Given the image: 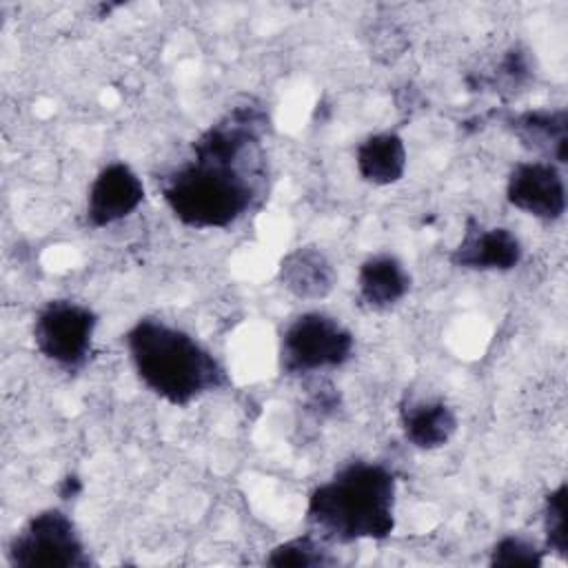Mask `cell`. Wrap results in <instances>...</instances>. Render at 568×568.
I'll return each instance as SVG.
<instances>
[{
  "label": "cell",
  "instance_id": "18",
  "mask_svg": "<svg viewBox=\"0 0 568 568\" xmlns=\"http://www.w3.org/2000/svg\"><path fill=\"white\" fill-rule=\"evenodd\" d=\"M544 564V550L530 539L519 535L501 537L490 550V566L508 568H539Z\"/></svg>",
  "mask_w": 568,
  "mask_h": 568
},
{
  "label": "cell",
  "instance_id": "6",
  "mask_svg": "<svg viewBox=\"0 0 568 568\" xmlns=\"http://www.w3.org/2000/svg\"><path fill=\"white\" fill-rule=\"evenodd\" d=\"M98 315L71 300L47 302L33 320V344L51 362L78 368L91 353Z\"/></svg>",
  "mask_w": 568,
  "mask_h": 568
},
{
  "label": "cell",
  "instance_id": "15",
  "mask_svg": "<svg viewBox=\"0 0 568 568\" xmlns=\"http://www.w3.org/2000/svg\"><path fill=\"white\" fill-rule=\"evenodd\" d=\"M268 566H295V568H308V566H331L335 564V557L326 548V541L320 537L315 539L313 535H302L293 537L280 546H275L268 557Z\"/></svg>",
  "mask_w": 568,
  "mask_h": 568
},
{
  "label": "cell",
  "instance_id": "5",
  "mask_svg": "<svg viewBox=\"0 0 568 568\" xmlns=\"http://www.w3.org/2000/svg\"><path fill=\"white\" fill-rule=\"evenodd\" d=\"M7 561L16 568H84L89 555L73 519L60 508H47L11 537Z\"/></svg>",
  "mask_w": 568,
  "mask_h": 568
},
{
  "label": "cell",
  "instance_id": "16",
  "mask_svg": "<svg viewBox=\"0 0 568 568\" xmlns=\"http://www.w3.org/2000/svg\"><path fill=\"white\" fill-rule=\"evenodd\" d=\"M566 484L561 481L544 499V532L546 548L557 557H568V515H566Z\"/></svg>",
  "mask_w": 568,
  "mask_h": 568
},
{
  "label": "cell",
  "instance_id": "7",
  "mask_svg": "<svg viewBox=\"0 0 568 568\" xmlns=\"http://www.w3.org/2000/svg\"><path fill=\"white\" fill-rule=\"evenodd\" d=\"M506 200L537 220H559L566 213V182L559 166L546 160L515 164L506 182Z\"/></svg>",
  "mask_w": 568,
  "mask_h": 568
},
{
  "label": "cell",
  "instance_id": "4",
  "mask_svg": "<svg viewBox=\"0 0 568 568\" xmlns=\"http://www.w3.org/2000/svg\"><path fill=\"white\" fill-rule=\"evenodd\" d=\"M355 337L333 315L308 311L293 317L280 337V368L286 375H308L337 368L353 357Z\"/></svg>",
  "mask_w": 568,
  "mask_h": 568
},
{
  "label": "cell",
  "instance_id": "8",
  "mask_svg": "<svg viewBox=\"0 0 568 568\" xmlns=\"http://www.w3.org/2000/svg\"><path fill=\"white\" fill-rule=\"evenodd\" d=\"M144 200L140 175L124 162H111L93 178L87 193V222L95 229L129 217Z\"/></svg>",
  "mask_w": 568,
  "mask_h": 568
},
{
  "label": "cell",
  "instance_id": "11",
  "mask_svg": "<svg viewBox=\"0 0 568 568\" xmlns=\"http://www.w3.org/2000/svg\"><path fill=\"white\" fill-rule=\"evenodd\" d=\"M506 126L524 149L552 164L566 162L568 113L566 109H535L506 118Z\"/></svg>",
  "mask_w": 568,
  "mask_h": 568
},
{
  "label": "cell",
  "instance_id": "13",
  "mask_svg": "<svg viewBox=\"0 0 568 568\" xmlns=\"http://www.w3.org/2000/svg\"><path fill=\"white\" fill-rule=\"evenodd\" d=\"M410 291V275L399 257L377 253L362 262L357 271V295L371 311H388Z\"/></svg>",
  "mask_w": 568,
  "mask_h": 568
},
{
  "label": "cell",
  "instance_id": "17",
  "mask_svg": "<svg viewBox=\"0 0 568 568\" xmlns=\"http://www.w3.org/2000/svg\"><path fill=\"white\" fill-rule=\"evenodd\" d=\"M532 78V58L528 49L521 47H510L497 69L495 75L490 78V84L495 87V91L504 93V95H513L517 93L524 84H528Z\"/></svg>",
  "mask_w": 568,
  "mask_h": 568
},
{
  "label": "cell",
  "instance_id": "14",
  "mask_svg": "<svg viewBox=\"0 0 568 568\" xmlns=\"http://www.w3.org/2000/svg\"><path fill=\"white\" fill-rule=\"evenodd\" d=\"M408 162L406 144L395 131H379L364 138L355 149V166L364 182L388 186L404 178Z\"/></svg>",
  "mask_w": 568,
  "mask_h": 568
},
{
  "label": "cell",
  "instance_id": "10",
  "mask_svg": "<svg viewBox=\"0 0 568 568\" xmlns=\"http://www.w3.org/2000/svg\"><path fill=\"white\" fill-rule=\"evenodd\" d=\"M457 415L444 399L406 395L399 404V426L408 444L419 450L446 446L457 433Z\"/></svg>",
  "mask_w": 568,
  "mask_h": 568
},
{
  "label": "cell",
  "instance_id": "19",
  "mask_svg": "<svg viewBox=\"0 0 568 568\" xmlns=\"http://www.w3.org/2000/svg\"><path fill=\"white\" fill-rule=\"evenodd\" d=\"M306 406H308V410L313 413V415H317V417H326V415H333L335 410H337V406H339V395H337V390H335V386H331V384H317L311 393H308V402H306Z\"/></svg>",
  "mask_w": 568,
  "mask_h": 568
},
{
  "label": "cell",
  "instance_id": "3",
  "mask_svg": "<svg viewBox=\"0 0 568 568\" xmlns=\"http://www.w3.org/2000/svg\"><path fill=\"white\" fill-rule=\"evenodd\" d=\"M162 197L171 213L191 229H226L257 197V173L246 160L191 153L162 178Z\"/></svg>",
  "mask_w": 568,
  "mask_h": 568
},
{
  "label": "cell",
  "instance_id": "2",
  "mask_svg": "<svg viewBox=\"0 0 568 568\" xmlns=\"http://www.w3.org/2000/svg\"><path fill=\"white\" fill-rule=\"evenodd\" d=\"M124 344L140 382L171 406H186L226 382L217 357L191 333L164 320H138Z\"/></svg>",
  "mask_w": 568,
  "mask_h": 568
},
{
  "label": "cell",
  "instance_id": "20",
  "mask_svg": "<svg viewBox=\"0 0 568 568\" xmlns=\"http://www.w3.org/2000/svg\"><path fill=\"white\" fill-rule=\"evenodd\" d=\"M62 484H64V488H67V490H60V495H62L64 499H69L71 495H78V493H80V488H82L78 477H67Z\"/></svg>",
  "mask_w": 568,
  "mask_h": 568
},
{
  "label": "cell",
  "instance_id": "1",
  "mask_svg": "<svg viewBox=\"0 0 568 568\" xmlns=\"http://www.w3.org/2000/svg\"><path fill=\"white\" fill-rule=\"evenodd\" d=\"M397 481L379 462H348L308 495L306 519L324 541L384 539L395 528Z\"/></svg>",
  "mask_w": 568,
  "mask_h": 568
},
{
  "label": "cell",
  "instance_id": "12",
  "mask_svg": "<svg viewBox=\"0 0 568 568\" xmlns=\"http://www.w3.org/2000/svg\"><path fill=\"white\" fill-rule=\"evenodd\" d=\"M280 284L300 300H324L335 282L337 273L328 255L320 246H297L288 251L277 266Z\"/></svg>",
  "mask_w": 568,
  "mask_h": 568
},
{
  "label": "cell",
  "instance_id": "9",
  "mask_svg": "<svg viewBox=\"0 0 568 568\" xmlns=\"http://www.w3.org/2000/svg\"><path fill=\"white\" fill-rule=\"evenodd\" d=\"M521 257L524 246L510 229L484 226L470 217L450 253V264L470 271H510Z\"/></svg>",
  "mask_w": 568,
  "mask_h": 568
}]
</instances>
